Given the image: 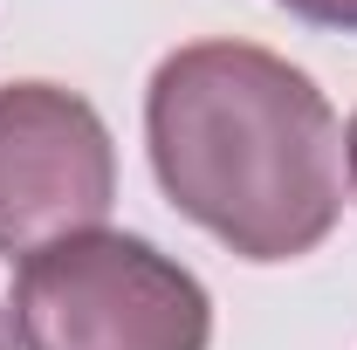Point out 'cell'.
<instances>
[{"instance_id":"6da1fadb","label":"cell","mask_w":357,"mask_h":350,"mask_svg":"<svg viewBox=\"0 0 357 350\" xmlns=\"http://www.w3.org/2000/svg\"><path fill=\"white\" fill-rule=\"evenodd\" d=\"M151 172L178 213L241 261H296L344 213L330 96L255 42H192L144 89Z\"/></svg>"},{"instance_id":"7a4b0ae2","label":"cell","mask_w":357,"mask_h":350,"mask_svg":"<svg viewBox=\"0 0 357 350\" xmlns=\"http://www.w3.org/2000/svg\"><path fill=\"white\" fill-rule=\"evenodd\" d=\"M21 350H206L213 296L185 261L137 234H69L14 261Z\"/></svg>"},{"instance_id":"3957f363","label":"cell","mask_w":357,"mask_h":350,"mask_svg":"<svg viewBox=\"0 0 357 350\" xmlns=\"http://www.w3.org/2000/svg\"><path fill=\"white\" fill-rule=\"evenodd\" d=\"M117 199V151L96 103L62 83L0 89V254L28 261L48 241L103 227Z\"/></svg>"},{"instance_id":"277c9868","label":"cell","mask_w":357,"mask_h":350,"mask_svg":"<svg viewBox=\"0 0 357 350\" xmlns=\"http://www.w3.org/2000/svg\"><path fill=\"white\" fill-rule=\"evenodd\" d=\"M296 21L310 28H337V35H357V0H282Z\"/></svg>"},{"instance_id":"5b68a950","label":"cell","mask_w":357,"mask_h":350,"mask_svg":"<svg viewBox=\"0 0 357 350\" xmlns=\"http://www.w3.org/2000/svg\"><path fill=\"white\" fill-rule=\"evenodd\" d=\"M344 165H351V192H357V117H351V131H344Z\"/></svg>"},{"instance_id":"8992f818","label":"cell","mask_w":357,"mask_h":350,"mask_svg":"<svg viewBox=\"0 0 357 350\" xmlns=\"http://www.w3.org/2000/svg\"><path fill=\"white\" fill-rule=\"evenodd\" d=\"M14 344H21V337H14V316L0 309V350H14Z\"/></svg>"}]
</instances>
